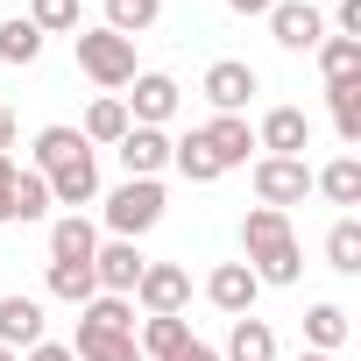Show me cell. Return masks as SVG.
<instances>
[{
  "label": "cell",
  "mask_w": 361,
  "mask_h": 361,
  "mask_svg": "<svg viewBox=\"0 0 361 361\" xmlns=\"http://www.w3.org/2000/svg\"><path fill=\"white\" fill-rule=\"evenodd\" d=\"M22 361H78V354H71V347H64V340H36V347H29V354H22Z\"/></svg>",
  "instance_id": "obj_36"
},
{
  "label": "cell",
  "mask_w": 361,
  "mask_h": 361,
  "mask_svg": "<svg viewBox=\"0 0 361 361\" xmlns=\"http://www.w3.org/2000/svg\"><path fill=\"white\" fill-rule=\"evenodd\" d=\"M248 185H255L262 206L290 213V206H305V192H312V163H305V156H255Z\"/></svg>",
  "instance_id": "obj_4"
},
{
  "label": "cell",
  "mask_w": 361,
  "mask_h": 361,
  "mask_svg": "<svg viewBox=\"0 0 361 361\" xmlns=\"http://www.w3.org/2000/svg\"><path fill=\"white\" fill-rule=\"evenodd\" d=\"M15 170H22L15 156H0V227H15V213H8V185H15Z\"/></svg>",
  "instance_id": "obj_35"
},
{
  "label": "cell",
  "mask_w": 361,
  "mask_h": 361,
  "mask_svg": "<svg viewBox=\"0 0 361 361\" xmlns=\"http://www.w3.org/2000/svg\"><path fill=\"white\" fill-rule=\"evenodd\" d=\"M114 156H121L128 177H163V170H170V135H163V128H128V135L114 142Z\"/></svg>",
  "instance_id": "obj_15"
},
{
  "label": "cell",
  "mask_w": 361,
  "mask_h": 361,
  "mask_svg": "<svg viewBox=\"0 0 361 361\" xmlns=\"http://www.w3.org/2000/svg\"><path fill=\"white\" fill-rule=\"evenodd\" d=\"M36 57H43V36H36V22H29V15L0 22V64H15V71H22V64H36Z\"/></svg>",
  "instance_id": "obj_27"
},
{
  "label": "cell",
  "mask_w": 361,
  "mask_h": 361,
  "mask_svg": "<svg viewBox=\"0 0 361 361\" xmlns=\"http://www.w3.org/2000/svg\"><path fill=\"white\" fill-rule=\"evenodd\" d=\"M29 22H36V36L50 43V36H78L85 22H78V0H29Z\"/></svg>",
  "instance_id": "obj_31"
},
{
  "label": "cell",
  "mask_w": 361,
  "mask_h": 361,
  "mask_svg": "<svg viewBox=\"0 0 361 361\" xmlns=\"http://www.w3.org/2000/svg\"><path fill=\"white\" fill-rule=\"evenodd\" d=\"M177 99H185V92H177V78L170 71H135V85H128V121L135 128H163L170 114H177Z\"/></svg>",
  "instance_id": "obj_8"
},
{
  "label": "cell",
  "mask_w": 361,
  "mask_h": 361,
  "mask_svg": "<svg viewBox=\"0 0 361 361\" xmlns=\"http://www.w3.org/2000/svg\"><path fill=\"white\" fill-rule=\"evenodd\" d=\"M170 170L185 177V185H220V163L199 149V135H185V142H170Z\"/></svg>",
  "instance_id": "obj_29"
},
{
  "label": "cell",
  "mask_w": 361,
  "mask_h": 361,
  "mask_svg": "<svg viewBox=\"0 0 361 361\" xmlns=\"http://www.w3.org/2000/svg\"><path fill=\"white\" fill-rule=\"evenodd\" d=\"M36 340H43V305L22 298V290H8V298H0V347H8V354H29Z\"/></svg>",
  "instance_id": "obj_16"
},
{
  "label": "cell",
  "mask_w": 361,
  "mask_h": 361,
  "mask_svg": "<svg viewBox=\"0 0 361 361\" xmlns=\"http://www.w3.org/2000/svg\"><path fill=\"white\" fill-rule=\"evenodd\" d=\"M276 0H227V15H241V22H255V15H269Z\"/></svg>",
  "instance_id": "obj_38"
},
{
  "label": "cell",
  "mask_w": 361,
  "mask_h": 361,
  "mask_svg": "<svg viewBox=\"0 0 361 361\" xmlns=\"http://www.w3.org/2000/svg\"><path fill=\"white\" fill-rule=\"evenodd\" d=\"M326 106H333V135L354 149L361 142V78L354 85H326Z\"/></svg>",
  "instance_id": "obj_30"
},
{
  "label": "cell",
  "mask_w": 361,
  "mask_h": 361,
  "mask_svg": "<svg viewBox=\"0 0 361 361\" xmlns=\"http://www.w3.org/2000/svg\"><path fill=\"white\" fill-rule=\"evenodd\" d=\"M170 361H220V347H206V340H185V347H177Z\"/></svg>",
  "instance_id": "obj_37"
},
{
  "label": "cell",
  "mask_w": 361,
  "mask_h": 361,
  "mask_svg": "<svg viewBox=\"0 0 361 361\" xmlns=\"http://www.w3.org/2000/svg\"><path fill=\"white\" fill-rule=\"evenodd\" d=\"M78 149H92L78 128H43V135H36V170H57V163L78 156Z\"/></svg>",
  "instance_id": "obj_32"
},
{
  "label": "cell",
  "mask_w": 361,
  "mask_h": 361,
  "mask_svg": "<svg viewBox=\"0 0 361 361\" xmlns=\"http://www.w3.org/2000/svg\"><path fill=\"white\" fill-rule=\"evenodd\" d=\"M312 57H319V78H326V85H354V78H361V43H354V36H326Z\"/></svg>",
  "instance_id": "obj_22"
},
{
  "label": "cell",
  "mask_w": 361,
  "mask_h": 361,
  "mask_svg": "<svg viewBox=\"0 0 361 361\" xmlns=\"http://www.w3.org/2000/svg\"><path fill=\"white\" fill-rule=\"evenodd\" d=\"M220 361H276V333H269V319H234V333H227V347H220Z\"/></svg>",
  "instance_id": "obj_19"
},
{
  "label": "cell",
  "mask_w": 361,
  "mask_h": 361,
  "mask_svg": "<svg viewBox=\"0 0 361 361\" xmlns=\"http://www.w3.org/2000/svg\"><path fill=\"white\" fill-rule=\"evenodd\" d=\"M326 262H333L340 276H361V220H354V213H340V220L326 227Z\"/></svg>",
  "instance_id": "obj_25"
},
{
  "label": "cell",
  "mask_w": 361,
  "mask_h": 361,
  "mask_svg": "<svg viewBox=\"0 0 361 361\" xmlns=\"http://www.w3.org/2000/svg\"><path fill=\"white\" fill-rule=\"evenodd\" d=\"M142 269H149V255H142L135 241H99V248H92V283H99L106 298H135Z\"/></svg>",
  "instance_id": "obj_10"
},
{
  "label": "cell",
  "mask_w": 361,
  "mask_h": 361,
  "mask_svg": "<svg viewBox=\"0 0 361 361\" xmlns=\"http://www.w3.org/2000/svg\"><path fill=\"white\" fill-rule=\"evenodd\" d=\"M92 248H99V227H92L85 213L50 220V262H92Z\"/></svg>",
  "instance_id": "obj_17"
},
{
  "label": "cell",
  "mask_w": 361,
  "mask_h": 361,
  "mask_svg": "<svg viewBox=\"0 0 361 361\" xmlns=\"http://www.w3.org/2000/svg\"><path fill=\"white\" fill-rule=\"evenodd\" d=\"M156 22H163V0H106V22H99V29H114V36L135 43V36H149Z\"/></svg>",
  "instance_id": "obj_24"
},
{
  "label": "cell",
  "mask_w": 361,
  "mask_h": 361,
  "mask_svg": "<svg viewBox=\"0 0 361 361\" xmlns=\"http://www.w3.org/2000/svg\"><path fill=\"white\" fill-rule=\"evenodd\" d=\"M333 29H340V36H354V43H361V0H340V8H333Z\"/></svg>",
  "instance_id": "obj_34"
},
{
  "label": "cell",
  "mask_w": 361,
  "mask_h": 361,
  "mask_svg": "<svg viewBox=\"0 0 361 361\" xmlns=\"http://www.w3.org/2000/svg\"><path fill=\"white\" fill-rule=\"evenodd\" d=\"M255 149H262V156H305V149H312L305 106H269V114L255 121Z\"/></svg>",
  "instance_id": "obj_12"
},
{
  "label": "cell",
  "mask_w": 361,
  "mask_h": 361,
  "mask_svg": "<svg viewBox=\"0 0 361 361\" xmlns=\"http://www.w3.org/2000/svg\"><path fill=\"white\" fill-rule=\"evenodd\" d=\"M185 340H192L185 312H170V319H142V326H135V347H142V361H170Z\"/></svg>",
  "instance_id": "obj_21"
},
{
  "label": "cell",
  "mask_w": 361,
  "mask_h": 361,
  "mask_svg": "<svg viewBox=\"0 0 361 361\" xmlns=\"http://www.w3.org/2000/svg\"><path fill=\"white\" fill-rule=\"evenodd\" d=\"M0 361H22V354H8V347H0Z\"/></svg>",
  "instance_id": "obj_40"
},
{
  "label": "cell",
  "mask_w": 361,
  "mask_h": 361,
  "mask_svg": "<svg viewBox=\"0 0 361 361\" xmlns=\"http://www.w3.org/2000/svg\"><path fill=\"white\" fill-rule=\"evenodd\" d=\"M43 290H50V298H64V305H85V298H99V283H92V262H50Z\"/></svg>",
  "instance_id": "obj_26"
},
{
  "label": "cell",
  "mask_w": 361,
  "mask_h": 361,
  "mask_svg": "<svg viewBox=\"0 0 361 361\" xmlns=\"http://www.w3.org/2000/svg\"><path fill=\"white\" fill-rule=\"evenodd\" d=\"M305 347H312V354H333V347H347V312H340L333 298H319V305L305 312Z\"/></svg>",
  "instance_id": "obj_23"
},
{
  "label": "cell",
  "mask_w": 361,
  "mask_h": 361,
  "mask_svg": "<svg viewBox=\"0 0 361 361\" xmlns=\"http://www.w3.org/2000/svg\"><path fill=\"white\" fill-rule=\"evenodd\" d=\"M290 361H333V354H312V347H305V354H290Z\"/></svg>",
  "instance_id": "obj_39"
},
{
  "label": "cell",
  "mask_w": 361,
  "mask_h": 361,
  "mask_svg": "<svg viewBox=\"0 0 361 361\" xmlns=\"http://www.w3.org/2000/svg\"><path fill=\"white\" fill-rule=\"evenodd\" d=\"M241 262L255 269V283H298V234H290V213L276 206H248L241 220Z\"/></svg>",
  "instance_id": "obj_1"
},
{
  "label": "cell",
  "mask_w": 361,
  "mask_h": 361,
  "mask_svg": "<svg viewBox=\"0 0 361 361\" xmlns=\"http://www.w3.org/2000/svg\"><path fill=\"white\" fill-rule=\"evenodd\" d=\"M92 340H135V305L128 298H85L78 305V347H92Z\"/></svg>",
  "instance_id": "obj_13"
},
{
  "label": "cell",
  "mask_w": 361,
  "mask_h": 361,
  "mask_svg": "<svg viewBox=\"0 0 361 361\" xmlns=\"http://www.w3.org/2000/svg\"><path fill=\"white\" fill-rule=\"evenodd\" d=\"M262 22H269L276 50H290V57H298V50H319V43H326V15L312 8V0H276V8H269Z\"/></svg>",
  "instance_id": "obj_7"
},
{
  "label": "cell",
  "mask_w": 361,
  "mask_h": 361,
  "mask_svg": "<svg viewBox=\"0 0 361 361\" xmlns=\"http://www.w3.org/2000/svg\"><path fill=\"white\" fill-rule=\"evenodd\" d=\"M43 185H50V206H92L99 199V156L92 149H78V156H64L57 170H43Z\"/></svg>",
  "instance_id": "obj_11"
},
{
  "label": "cell",
  "mask_w": 361,
  "mask_h": 361,
  "mask_svg": "<svg viewBox=\"0 0 361 361\" xmlns=\"http://www.w3.org/2000/svg\"><path fill=\"white\" fill-rule=\"evenodd\" d=\"M78 71L99 85V92H128L135 85V43L114 36V29H78Z\"/></svg>",
  "instance_id": "obj_3"
},
{
  "label": "cell",
  "mask_w": 361,
  "mask_h": 361,
  "mask_svg": "<svg viewBox=\"0 0 361 361\" xmlns=\"http://www.w3.org/2000/svg\"><path fill=\"white\" fill-rule=\"evenodd\" d=\"M312 192H326L333 206H361V156H333L326 170H312Z\"/></svg>",
  "instance_id": "obj_20"
},
{
  "label": "cell",
  "mask_w": 361,
  "mask_h": 361,
  "mask_svg": "<svg viewBox=\"0 0 361 361\" xmlns=\"http://www.w3.org/2000/svg\"><path fill=\"white\" fill-rule=\"evenodd\" d=\"M128 305H142V319H170V312H185V305H192V269H177V262H149Z\"/></svg>",
  "instance_id": "obj_5"
},
{
  "label": "cell",
  "mask_w": 361,
  "mask_h": 361,
  "mask_svg": "<svg viewBox=\"0 0 361 361\" xmlns=\"http://www.w3.org/2000/svg\"><path fill=\"white\" fill-rule=\"evenodd\" d=\"M192 135H199V149L220 163V177H227V170H241V163H248V149H255L248 114H213V121H206V128H192Z\"/></svg>",
  "instance_id": "obj_9"
},
{
  "label": "cell",
  "mask_w": 361,
  "mask_h": 361,
  "mask_svg": "<svg viewBox=\"0 0 361 361\" xmlns=\"http://www.w3.org/2000/svg\"><path fill=\"white\" fill-rule=\"evenodd\" d=\"M206 298H213V312L248 319V312H255V298H262V283H255V269H248V262H220V269L206 276Z\"/></svg>",
  "instance_id": "obj_14"
},
{
  "label": "cell",
  "mask_w": 361,
  "mask_h": 361,
  "mask_svg": "<svg viewBox=\"0 0 361 361\" xmlns=\"http://www.w3.org/2000/svg\"><path fill=\"white\" fill-rule=\"evenodd\" d=\"M8 213H15V220H43V213H50V185H43V170H15V185H8Z\"/></svg>",
  "instance_id": "obj_28"
},
{
  "label": "cell",
  "mask_w": 361,
  "mask_h": 361,
  "mask_svg": "<svg viewBox=\"0 0 361 361\" xmlns=\"http://www.w3.org/2000/svg\"><path fill=\"white\" fill-rule=\"evenodd\" d=\"M99 213H106V234L114 241H142L163 220V177H121V185L99 199Z\"/></svg>",
  "instance_id": "obj_2"
},
{
  "label": "cell",
  "mask_w": 361,
  "mask_h": 361,
  "mask_svg": "<svg viewBox=\"0 0 361 361\" xmlns=\"http://www.w3.org/2000/svg\"><path fill=\"white\" fill-rule=\"evenodd\" d=\"M199 92H206V106H213V114H241V106L262 92V78H255V64H241V57H220V64H206Z\"/></svg>",
  "instance_id": "obj_6"
},
{
  "label": "cell",
  "mask_w": 361,
  "mask_h": 361,
  "mask_svg": "<svg viewBox=\"0 0 361 361\" xmlns=\"http://www.w3.org/2000/svg\"><path fill=\"white\" fill-rule=\"evenodd\" d=\"M128 128H135V121H128V106H121V92H99V99L85 106V121H78V135H85L92 149H99V142L114 149V142H121Z\"/></svg>",
  "instance_id": "obj_18"
},
{
  "label": "cell",
  "mask_w": 361,
  "mask_h": 361,
  "mask_svg": "<svg viewBox=\"0 0 361 361\" xmlns=\"http://www.w3.org/2000/svg\"><path fill=\"white\" fill-rule=\"evenodd\" d=\"M78 361H142V347L135 340H92V347H71Z\"/></svg>",
  "instance_id": "obj_33"
}]
</instances>
